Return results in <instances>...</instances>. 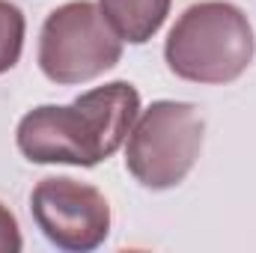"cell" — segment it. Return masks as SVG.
Returning a JSON list of instances; mask_svg holds the SVG:
<instances>
[{"label": "cell", "instance_id": "cell-4", "mask_svg": "<svg viewBox=\"0 0 256 253\" xmlns=\"http://www.w3.org/2000/svg\"><path fill=\"white\" fill-rule=\"evenodd\" d=\"M122 60V39L90 0L57 6L39 36V68L54 84H86Z\"/></svg>", "mask_w": 256, "mask_h": 253}, {"label": "cell", "instance_id": "cell-3", "mask_svg": "<svg viewBox=\"0 0 256 253\" xmlns=\"http://www.w3.org/2000/svg\"><path fill=\"white\" fill-rule=\"evenodd\" d=\"M202 134L206 122L191 102H152L126 137L128 173L149 190L182 185L200 158Z\"/></svg>", "mask_w": 256, "mask_h": 253}, {"label": "cell", "instance_id": "cell-1", "mask_svg": "<svg viewBox=\"0 0 256 253\" xmlns=\"http://www.w3.org/2000/svg\"><path fill=\"white\" fill-rule=\"evenodd\" d=\"M140 114V92L114 80L80 92L72 104H42L21 116L15 143L33 164L96 167L122 143Z\"/></svg>", "mask_w": 256, "mask_h": 253}, {"label": "cell", "instance_id": "cell-2", "mask_svg": "<svg viewBox=\"0 0 256 253\" xmlns=\"http://www.w3.org/2000/svg\"><path fill=\"white\" fill-rule=\"evenodd\" d=\"M256 54L248 15L226 0L188 6L164 42L170 72L191 84H232L248 72Z\"/></svg>", "mask_w": 256, "mask_h": 253}, {"label": "cell", "instance_id": "cell-8", "mask_svg": "<svg viewBox=\"0 0 256 253\" xmlns=\"http://www.w3.org/2000/svg\"><path fill=\"white\" fill-rule=\"evenodd\" d=\"M21 248H24V238H21L18 220L9 212V206L0 202V253H18Z\"/></svg>", "mask_w": 256, "mask_h": 253}, {"label": "cell", "instance_id": "cell-7", "mask_svg": "<svg viewBox=\"0 0 256 253\" xmlns=\"http://www.w3.org/2000/svg\"><path fill=\"white\" fill-rule=\"evenodd\" d=\"M24 33H27L24 12L15 3L0 0V74L18 66L24 51Z\"/></svg>", "mask_w": 256, "mask_h": 253}, {"label": "cell", "instance_id": "cell-5", "mask_svg": "<svg viewBox=\"0 0 256 253\" xmlns=\"http://www.w3.org/2000/svg\"><path fill=\"white\" fill-rule=\"evenodd\" d=\"M30 212L42 236L66 253H90L110 236V202L86 182L48 176L30 194Z\"/></svg>", "mask_w": 256, "mask_h": 253}, {"label": "cell", "instance_id": "cell-6", "mask_svg": "<svg viewBox=\"0 0 256 253\" xmlns=\"http://www.w3.org/2000/svg\"><path fill=\"white\" fill-rule=\"evenodd\" d=\"M170 3L173 0H98V9L122 42L143 45L164 27Z\"/></svg>", "mask_w": 256, "mask_h": 253}]
</instances>
